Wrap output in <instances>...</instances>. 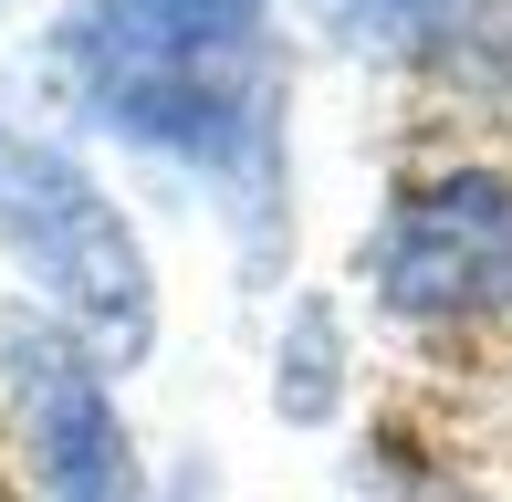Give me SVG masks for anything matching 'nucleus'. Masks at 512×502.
Instances as JSON below:
<instances>
[{
    "instance_id": "nucleus-1",
    "label": "nucleus",
    "mask_w": 512,
    "mask_h": 502,
    "mask_svg": "<svg viewBox=\"0 0 512 502\" xmlns=\"http://www.w3.org/2000/svg\"><path fill=\"white\" fill-rule=\"evenodd\" d=\"M0 241L42 272V293H53L105 356H147V335H157L147 251H136V231L115 220V199L74 157L32 147V136H0Z\"/></svg>"
},
{
    "instance_id": "nucleus-2",
    "label": "nucleus",
    "mask_w": 512,
    "mask_h": 502,
    "mask_svg": "<svg viewBox=\"0 0 512 502\" xmlns=\"http://www.w3.org/2000/svg\"><path fill=\"white\" fill-rule=\"evenodd\" d=\"M377 304L408 325H492L512 314V178L502 168H450L387 210L377 251Z\"/></svg>"
},
{
    "instance_id": "nucleus-3",
    "label": "nucleus",
    "mask_w": 512,
    "mask_h": 502,
    "mask_svg": "<svg viewBox=\"0 0 512 502\" xmlns=\"http://www.w3.org/2000/svg\"><path fill=\"white\" fill-rule=\"evenodd\" d=\"M11 398L32 419L42 482L53 502H136V450L115 429V398L95 377V356L53 325H11Z\"/></svg>"
},
{
    "instance_id": "nucleus-4",
    "label": "nucleus",
    "mask_w": 512,
    "mask_h": 502,
    "mask_svg": "<svg viewBox=\"0 0 512 502\" xmlns=\"http://www.w3.org/2000/svg\"><path fill=\"white\" fill-rule=\"evenodd\" d=\"M251 32H262V0H95L74 42L126 63H230Z\"/></svg>"
},
{
    "instance_id": "nucleus-5",
    "label": "nucleus",
    "mask_w": 512,
    "mask_h": 502,
    "mask_svg": "<svg viewBox=\"0 0 512 502\" xmlns=\"http://www.w3.org/2000/svg\"><path fill=\"white\" fill-rule=\"evenodd\" d=\"M324 387H335V314L304 304L293 314V356H283V408L293 419H324Z\"/></svg>"
},
{
    "instance_id": "nucleus-6",
    "label": "nucleus",
    "mask_w": 512,
    "mask_h": 502,
    "mask_svg": "<svg viewBox=\"0 0 512 502\" xmlns=\"http://www.w3.org/2000/svg\"><path fill=\"white\" fill-rule=\"evenodd\" d=\"M460 74H471L481 95H512V0H471V21H460Z\"/></svg>"
},
{
    "instance_id": "nucleus-7",
    "label": "nucleus",
    "mask_w": 512,
    "mask_h": 502,
    "mask_svg": "<svg viewBox=\"0 0 512 502\" xmlns=\"http://www.w3.org/2000/svg\"><path fill=\"white\" fill-rule=\"evenodd\" d=\"M418 11H429V0H345L356 32H387V21H418Z\"/></svg>"
}]
</instances>
